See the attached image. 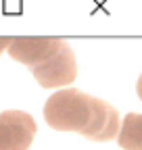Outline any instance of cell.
Here are the masks:
<instances>
[{
	"instance_id": "1",
	"label": "cell",
	"mask_w": 142,
	"mask_h": 150,
	"mask_svg": "<svg viewBox=\"0 0 142 150\" xmlns=\"http://www.w3.org/2000/svg\"><path fill=\"white\" fill-rule=\"evenodd\" d=\"M44 119L52 129L77 131L94 142H109L119 134L115 106L82 90H59L44 104Z\"/></svg>"
},
{
	"instance_id": "2",
	"label": "cell",
	"mask_w": 142,
	"mask_h": 150,
	"mask_svg": "<svg viewBox=\"0 0 142 150\" xmlns=\"http://www.w3.org/2000/svg\"><path fill=\"white\" fill-rule=\"evenodd\" d=\"M9 54L31 69L42 88H61L73 83L77 63L71 46L55 38H17L9 44Z\"/></svg>"
},
{
	"instance_id": "3",
	"label": "cell",
	"mask_w": 142,
	"mask_h": 150,
	"mask_svg": "<svg viewBox=\"0 0 142 150\" xmlns=\"http://www.w3.org/2000/svg\"><path fill=\"white\" fill-rule=\"evenodd\" d=\"M38 127L25 110L0 112V150H27Z\"/></svg>"
},
{
	"instance_id": "4",
	"label": "cell",
	"mask_w": 142,
	"mask_h": 150,
	"mask_svg": "<svg viewBox=\"0 0 142 150\" xmlns=\"http://www.w3.org/2000/svg\"><path fill=\"white\" fill-rule=\"evenodd\" d=\"M119 146L126 150H142V131H140V115L132 112L126 117L119 134Z\"/></svg>"
},
{
	"instance_id": "5",
	"label": "cell",
	"mask_w": 142,
	"mask_h": 150,
	"mask_svg": "<svg viewBox=\"0 0 142 150\" xmlns=\"http://www.w3.org/2000/svg\"><path fill=\"white\" fill-rule=\"evenodd\" d=\"M9 44H11V40H9V38H0V54H2V52L9 48Z\"/></svg>"
}]
</instances>
